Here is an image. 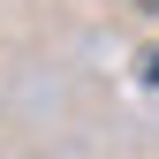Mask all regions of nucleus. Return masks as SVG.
Segmentation results:
<instances>
[{"label": "nucleus", "instance_id": "obj_1", "mask_svg": "<svg viewBox=\"0 0 159 159\" xmlns=\"http://www.w3.org/2000/svg\"><path fill=\"white\" fill-rule=\"evenodd\" d=\"M144 84H159V53H152V61H144Z\"/></svg>", "mask_w": 159, "mask_h": 159}, {"label": "nucleus", "instance_id": "obj_2", "mask_svg": "<svg viewBox=\"0 0 159 159\" xmlns=\"http://www.w3.org/2000/svg\"><path fill=\"white\" fill-rule=\"evenodd\" d=\"M144 8H152V15H159V0H144Z\"/></svg>", "mask_w": 159, "mask_h": 159}]
</instances>
